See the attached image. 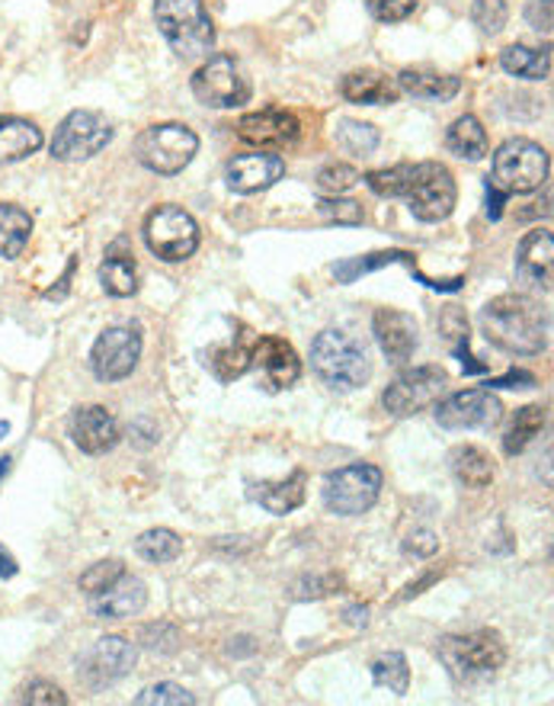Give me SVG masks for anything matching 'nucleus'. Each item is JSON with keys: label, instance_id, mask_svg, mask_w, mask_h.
I'll return each mask as SVG.
<instances>
[{"label": "nucleus", "instance_id": "f257e3e1", "mask_svg": "<svg viewBox=\"0 0 554 706\" xmlns=\"http://www.w3.org/2000/svg\"><path fill=\"white\" fill-rule=\"evenodd\" d=\"M481 331L506 354L535 357L549 347L552 312L526 292H506L481 309Z\"/></svg>", "mask_w": 554, "mask_h": 706}, {"label": "nucleus", "instance_id": "f03ea898", "mask_svg": "<svg viewBox=\"0 0 554 706\" xmlns=\"http://www.w3.org/2000/svg\"><path fill=\"white\" fill-rule=\"evenodd\" d=\"M311 367L330 388H340V392L359 388L372 376V363H369L365 347L356 340L353 334L337 331V327H327L314 337Z\"/></svg>", "mask_w": 554, "mask_h": 706}, {"label": "nucleus", "instance_id": "7ed1b4c3", "mask_svg": "<svg viewBox=\"0 0 554 706\" xmlns=\"http://www.w3.org/2000/svg\"><path fill=\"white\" fill-rule=\"evenodd\" d=\"M154 23L186 61L205 58L215 46V26L202 0H154Z\"/></svg>", "mask_w": 554, "mask_h": 706}, {"label": "nucleus", "instance_id": "20e7f679", "mask_svg": "<svg viewBox=\"0 0 554 706\" xmlns=\"http://www.w3.org/2000/svg\"><path fill=\"white\" fill-rule=\"evenodd\" d=\"M549 152L532 142V139H509L497 148L494 167H491V183L504 190L506 196L513 193H532L549 180Z\"/></svg>", "mask_w": 554, "mask_h": 706}, {"label": "nucleus", "instance_id": "39448f33", "mask_svg": "<svg viewBox=\"0 0 554 706\" xmlns=\"http://www.w3.org/2000/svg\"><path fill=\"white\" fill-rule=\"evenodd\" d=\"M200 152V135L183 125V122H164V125H152L138 135L135 142V155L148 170L160 173V177H173L180 173L186 164L196 158Z\"/></svg>", "mask_w": 554, "mask_h": 706}, {"label": "nucleus", "instance_id": "423d86ee", "mask_svg": "<svg viewBox=\"0 0 554 706\" xmlns=\"http://www.w3.org/2000/svg\"><path fill=\"white\" fill-rule=\"evenodd\" d=\"M439 658L449 665L455 678H484L504 668L506 646L501 633L474 630L468 636H446L439 643Z\"/></svg>", "mask_w": 554, "mask_h": 706}, {"label": "nucleus", "instance_id": "0eeeda50", "mask_svg": "<svg viewBox=\"0 0 554 706\" xmlns=\"http://www.w3.org/2000/svg\"><path fill=\"white\" fill-rule=\"evenodd\" d=\"M382 482H385L382 469L369 466V463H356V466H347V469H337L324 482V504H327L330 514L359 517L378 501Z\"/></svg>", "mask_w": 554, "mask_h": 706}, {"label": "nucleus", "instance_id": "6e6552de", "mask_svg": "<svg viewBox=\"0 0 554 706\" xmlns=\"http://www.w3.org/2000/svg\"><path fill=\"white\" fill-rule=\"evenodd\" d=\"M407 203L410 213L420 222H446L453 216L458 203V187H455L453 170L439 161L413 164V177L407 187Z\"/></svg>", "mask_w": 554, "mask_h": 706}, {"label": "nucleus", "instance_id": "1a4fd4ad", "mask_svg": "<svg viewBox=\"0 0 554 706\" xmlns=\"http://www.w3.org/2000/svg\"><path fill=\"white\" fill-rule=\"evenodd\" d=\"M109 142H112V125L106 122V116L94 109H74L64 116V122L51 139V158L64 164L91 161Z\"/></svg>", "mask_w": 554, "mask_h": 706}, {"label": "nucleus", "instance_id": "9d476101", "mask_svg": "<svg viewBox=\"0 0 554 706\" xmlns=\"http://www.w3.org/2000/svg\"><path fill=\"white\" fill-rule=\"evenodd\" d=\"M145 241L167 264H180L200 248V225L180 206H157L145 222Z\"/></svg>", "mask_w": 554, "mask_h": 706}, {"label": "nucleus", "instance_id": "9b49d317", "mask_svg": "<svg viewBox=\"0 0 554 706\" xmlns=\"http://www.w3.org/2000/svg\"><path fill=\"white\" fill-rule=\"evenodd\" d=\"M193 94L202 107L234 109L251 100V81L231 55H212L193 74Z\"/></svg>", "mask_w": 554, "mask_h": 706}, {"label": "nucleus", "instance_id": "f8f14e48", "mask_svg": "<svg viewBox=\"0 0 554 706\" xmlns=\"http://www.w3.org/2000/svg\"><path fill=\"white\" fill-rule=\"evenodd\" d=\"M446 382H449V376L443 367H413L385 388L382 405L395 418H410V415L436 405L439 395L446 392Z\"/></svg>", "mask_w": 554, "mask_h": 706}, {"label": "nucleus", "instance_id": "ddd939ff", "mask_svg": "<svg viewBox=\"0 0 554 706\" xmlns=\"http://www.w3.org/2000/svg\"><path fill=\"white\" fill-rule=\"evenodd\" d=\"M142 360V331L138 325L106 327L94 350H91V370L100 382H119L132 376V370Z\"/></svg>", "mask_w": 554, "mask_h": 706}, {"label": "nucleus", "instance_id": "4468645a", "mask_svg": "<svg viewBox=\"0 0 554 706\" xmlns=\"http://www.w3.org/2000/svg\"><path fill=\"white\" fill-rule=\"evenodd\" d=\"M504 418L501 398L491 388H461L449 398L436 402V421L446 431H471V428H494Z\"/></svg>", "mask_w": 554, "mask_h": 706}, {"label": "nucleus", "instance_id": "2eb2a0df", "mask_svg": "<svg viewBox=\"0 0 554 706\" xmlns=\"http://www.w3.org/2000/svg\"><path fill=\"white\" fill-rule=\"evenodd\" d=\"M253 367L260 370V385L266 392H282L292 388L296 382L302 380V360L296 354L292 344H286L282 337H260L253 344Z\"/></svg>", "mask_w": 554, "mask_h": 706}, {"label": "nucleus", "instance_id": "dca6fc26", "mask_svg": "<svg viewBox=\"0 0 554 706\" xmlns=\"http://www.w3.org/2000/svg\"><path fill=\"white\" fill-rule=\"evenodd\" d=\"M299 119H296V112H289V109H260V112H248V116H241L238 119V139L241 142H248L253 148H269V152H276V148H286V145H292L296 139H299Z\"/></svg>", "mask_w": 554, "mask_h": 706}, {"label": "nucleus", "instance_id": "f3484780", "mask_svg": "<svg viewBox=\"0 0 554 706\" xmlns=\"http://www.w3.org/2000/svg\"><path fill=\"white\" fill-rule=\"evenodd\" d=\"M68 431H71L74 446L84 450V453H91V456L109 453V450L119 443V436H122L116 415H112L109 408H103V405H84V408H77V411L71 415V421H68Z\"/></svg>", "mask_w": 554, "mask_h": 706}, {"label": "nucleus", "instance_id": "a211bd4d", "mask_svg": "<svg viewBox=\"0 0 554 706\" xmlns=\"http://www.w3.org/2000/svg\"><path fill=\"white\" fill-rule=\"evenodd\" d=\"M135 665V646L122 636H103L100 643L84 655L81 674L91 687H106L119 678H125Z\"/></svg>", "mask_w": 554, "mask_h": 706}, {"label": "nucleus", "instance_id": "6ab92c4d", "mask_svg": "<svg viewBox=\"0 0 554 706\" xmlns=\"http://www.w3.org/2000/svg\"><path fill=\"white\" fill-rule=\"evenodd\" d=\"M554 276V238L552 231L535 228L519 241L516 251V279L529 289H542L552 292Z\"/></svg>", "mask_w": 554, "mask_h": 706}, {"label": "nucleus", "instance_id": "aec40b11", "mask_svg": "<svg viewBox=\"0 0 554 706\" xmlns=\"http://www.w3.org/2000/svg\"><path fill=\"white\" fill-rule=\"evenodd\" d=\"M282 173H286V161L279 155H266V152L238 155L228 164V187L241 196H251L282 180Z\"/></svg>", "mask_w": 554, "mask_h": 706}, {"label": "nucleus", "instance_id": "412c9836", "mask_svg": "<svg viewBox=\"0 0 554 706\" xmlns=\"http://www.w3.org/2000/svg\"><path fill=\"white\" fill-rule=\"evenodd\" d=\"M372 334L392 363H407L417 350V322L398 309H378L372 319Z\"/></svg>", "mask_w": 554, "mask_h": 706}, {"label": "nucleus", "instance_id": "4be33fe9", "mask_svg": "<svg viewBox=\"0 0 554 706\" xmlns=\"http://www.w3.org/2000/svg\"><path fill=\"white\" fill-rule=\"evenodd\" d=\"M148 603V588L142 578L135 575H122L116 585H109L103 595L91 598V613L97 620H125V617H135L142 613Z\"/></svg>", "mask_w": 554, "mask_h": 706}, {"label": "nucleus", "instance_id": "5701e85b", "mask_svg": "<svg viewBox=\"0 0 554 706\" xmlns=\"http://www.w3.org/2000/svg\"><path fill=\"white\" fill-rule=\"evenodd\" d=\"M340 94L344 100L350 104H362V107H385V104H395L401 97V87L395 77H388L385 71H375V68H362L344 77L340 84Z\"/></svg>", "mask_w": 554, "mask_h": 706}, {"label": "nucleus", "instance_id": "b1692460", "mask_svg": "<svg viewBox=\"0 0 554 706\" xmlns=\"http://www.w3.org/2000/svg\"><path fill=\"white\" fill-rule=\"evenodd\" d=\"M388 264H404V267H410V271L417 273V279H420V283H426L430 289H443V292H455V289H461V283H465V279H455V283H436V279H430V276H423V273L417 271L413 254H407V251H378V254H365V258L344 261V264H337V267H334V276H337L340 283H356L359 276H365V273H372V271H382V267H388Z\"/></svg>", "mask_w": 554, "mask_h": 706}, {"label": "nucleus", "instance_id": "393cba45", "mask_svg": "<svg viewBox=\"0 0 554 706\" xmlns=\"http://www.w3.org/2000/svg\"><path fill=\"white\" fill-rule=\"evenodd\" d=\"M395 81H398L401 94H410L413 100H433V104H446V100L458 97V91H461V77L426 71V68H404Z\"/></svg>", "mask_w": 554, "mask_h": 706}, {"label": "nucleus", "instance_id": "a878e982", "mask_svg": "<svg viewBox=\"0 0 554 706\" xmlns=\"http://www.w3.org/2000/svg\"><path fill=\"white\" fill-rule=\"evenodd\" d=\"M304 494H308V472H302V469H296V472H292L289 479H282V482H260V486H253L251 489L253 501H256L263 511L276 514V517L292 514L296 507H302Z\"/></svg>", "mask_w": 554, "mask_h": 706}, {"label": "nucleus", "instance_id": "bb28decb", "mask_svg": "<svg viewBox=\"0 0 554 706\" xmlns=\"http://www.w3.org/2000/svg\"><path fill=\"white\" fill-rule=\"evenodd\" d=\"M43 148V129L29 119L20 116H3L0 119V167L16 164Z\"/></svg>", "mask_w": 554, "mask_h": 706}, {"label": "nucleus", "instance_id": "cd10ccee", "mask_svg": "<svg viewBox=\"0 0 554 706\" xmlns=\"http://www.w3.org/2000/svg\"><path fill=\"white\" fill-rule=\"evenodd\" d=\"M100 286L103 292L116 299H129L138 292V264L125 251V241H116L112 251L106 254V261L100 264Z\"/></svg>", "mask_w": 554, "mask_h": 706}, {"label": "nucleus", "instance_id": "c85d7f7f", "mask_svg": "<svg viewBox=\"0 0 554 706\" xmlns=\"http://www.w3.org/2000/svg\"><path fill=\"white\" fill-rule=\"evenodd\" d=\"M449 469L465 489H487L494 482V459L481 446H455L449 453Z\"/></svg>", "mask_w": 554, "mask_h": 706}, {"label": "nucleus", "instance_id": "c756f323", "mask_svg": "<svg viewBox=\"0 0 554 706\" xmlns=\"http://www.w3.org/2000/svg\"><path fill=\"white\" fill-rule=\"evenodd\" d=\"M33 235V216L16 203H0V258L16 261Z\"/></svg>", "mask_w": 554, "mask_h": 706}, {"label": "nucleus", "instance_id": "7c9ffc66", "mask_svg": "<svg viewBox=\"0 0 554 706\" xmlns=\"http://www.w3.org/2000/svg\"><path fill=\"white\" fill-rule=\"evenodd\" d=\"M446 148L458 158H465V161H481L487 155V132L478 122V116L465 112V116L455 119L449 132H446Z\"/></svg>", "mask_w": 554, "mask_h": 706}, {"label": "nucleus", "instance_id": "2f4dec72", "mask_svg": "<svg viewBox=\"0 0 554 706\" xmlns=\"http://www.w3.org/2000/svg\"><path fill=\"white\" fill-rule=\"evenodd\" d=\"M501 68L522 81H549L552 74V49H529V46H509L501 52Z\"/></svg>", "mask_w": 554, "mask_h": 706}, {"label": "nucleus", "instance_id": "473e14b6", "mask_svg": "<svg viewBox=\"0 0 554 706\" xmlns=\"http://www.w3.org/2000/svg\"><path fill=\"white\" fill-rule=\"evenodd\" d=\"M542 428H545V408H542V405H526V408H519L504 434L506 456L522 453L535 436L542 434Z\"/></svg>", "mask_w": 554, "mask_h": 706}, {"label": "nucleus", "instance_id": "72a5a7b5", "mask_svg": "<svg viewBox=\"0 0 554 706\" xmlns=\"http://www.w3.org/2000/svg\"><path fill=\"white\" fill-rule=\"evenodd\" d=\"M208 367L215 370V376L221 382L238 380L244 376L253 367V344H248L244 337H238V344H225V347H215L208 354Z\"/></svg>", "mask_w": 554, "mask_h": 706}, {"label": "nucleus", "instance_id": "f704fd0d", "mask_svg": "<svg viewBox=\"0 0 554 706\" xmlns=\"http://www.w3.org/2000/svg\"><path fill=\"white\" fill-rule=\"evenodd\" d=\"M372 681L378 687H388L392 694L404 697L407 687H410V668H407V658L401 653H385L372 661Z\"/></svg>", "mask_w": 554, "mask_h": 706}, {"label": "nucleus", "instance_id": "c9c22d12", "mask_svg": "<svg viewBox=\"0 0 554 706\" xmlns=\"http://www.w3.org/2000/svg\"><path fill=\"white\" fill-rule=\"evenodd\" d=\"M135 552L145 559V562H173L180 552H183V540L173 534V530H164V527H157V530H148V534H142L138 540H135Z\"/></svg>", "mask_w": 554, "mask_h": 706}, {"label": "nucleus", "instance_id": "e433bc0d", "mask_svg": "<svg viewBox=\"0 0 554 706\" xmlns=\"http://www.w3.org/2000/svg\"><path fill=\"white\" fill-rule=\"evenodd\" d=\"M410 177H413V164H395V167L369 170V173H365V183H369V190H372L375 196L398 200V196H407Z\"/></svg>", "mask_w": 554, "mask_h": 706}, {"label": "nucleus", "instance_id": "4c0bfd02", "mask_svg": "<svg viewBox=\"0 0 554 706\" xmlns=\"http://www.w3.org/2000/svg\"><path fill=\"white\" fill-rule=\"evenodd\" d=\"M378 142H382V135H378V129L369 125V122L344 119V122L337 125V145L347 148V152H353V155H372V152L378 148Z\"/></svg>", "mask_w": 554, "mask_h": 706}, {"label": "nucleus", "instance_id": "58836bf2", "mask_svg": "<svg viewBox=\"0 0 554 706\" xmlns=\"http://www.w3.org/2000/svg\"><path fill=\"white\" fill-rule=\"evenodd\" d=\"M362 180V173L356 170L353 164H327L321 173H317V193L324 196H340L347 190H353L356 183Z\"/></svg>", "mask_w": 554, "mask_h": 706}, {"label": "nucleus", "instance_id": "ea45409f", "mask_svg": "<svg viewBox=\"0 0 554 706\" xmlns=\"http://www.w3.org/2000/svg\"><path fill=\"white\" fill-rule=\"evenodd\" d=\"M122 575H125V565H122L119 559L97 562V565H91V569L81 575V591H84L87 598H97V595H103L109 585H116Z\"/></svg>", "mask_w": 554, "mask_h": 706}, {"label": "nucleus", "instance_id": "a19ab883", "mask_svg": "<svg viewBox=\"0 0 554 706\" xmlns=\"http://www.w3.org/2000/svg\"><path fill=\"white\" fill-rule=\"evenodd\" d=\"M471 20L484 36H497L509 20V7H506V0H474Z\"/></svg>", "mask_w": 554, "mask_h": 706}, {"label": "nucleus", "instance_id": "79ce46f5", "mask_svg": "<svg viewBox=\"0 0 554 706\" xmlns=\"http://www.w3.org/2000/svg\"><path fill=\"white\" fill-rule=\"evenodd\" d=\"M317 213L330 225H362V218H365L362 206L356 200H344V196H324L317 203Z\"/></svg>", "mask_w": 554, "mask_h": 706}, {"label": "nucleus", "instance_id": "37998d69", "mask_svg": "<svg viewBox=\"0 0 554 706\" xmlns=\"http://www.w3.org/2000/svg\"><path fill=\"white\" fill-rule=\"evenodd\" d=\"M196 706V697L190 694V691H183V687H177V684H154L148 691H142L138 697H135V706Z\"/></svg>", "mask_w": 554, "mask_h": 706}, {"label": "nucleus", "instance_id": "c03bdc74", "mask_svg": "<svg viewBox=\"0 0 554 706\" xmlns=\"http://www.w3.org/2000/svg\"><path fill=\"white\" fill-rule=\"evenodd\" d=\"M344 588V578L337 575H314V578H302L292 585V598L296 600H321L330 598V595H340Z\"/></svg>", "mask_w": 554, "mask_h": 706}, {"label": "nucleus", "instance_id": "a18cd8bd", "mask_svg": "<svg viewBox=\"0 0 554 706\" xmlns=\"http://www.w3.org/2000/svg\"><path fill=\"white\" fill-rule=\"evenodd\" d=\"M177 643H180V633L170 623H148L142 630V646L152 649V653H173Z\"/></svg>", "mask_w": 554, "mask_h": 706}, {"label": "nucleus", "instance_id": "49530a36", "mask_svg": "<svg viewBox=\"0 0 554 706\" xmlns=\"http://www.w3.org/2000/svg\"><path fill=\"white\" fill-rule=\"evenodd\" d=\"M365 7L378 23H401L417 10V0H365Z\"/></svg>", "mask_w": 554, "mask_h": 706}, {"label": "nucleus", "instance_id": "de8ad7c7", "mask_svg": "<svg viewBox=\"0 0 554 706\" xmlns=\"http://www.w3.org/2000/svg\"><path fill=\"white\" fill-rule=\"evenodd\" d=\"M23 704H43V706H64L68 704V697H64V691L61 687H55L49 681H33L26 691H23V697H20Z\"/></svg>", "mask_w": 554, "mask_h": 706}, {"label": "nucleus", "instance_id": "09e8293b", "mask_svg": "<svg viewBox=\"0 0 554 706\" xmlns=\"http://www.w3.org/2000/svg\"><path fill=\"white\" fill-rule=\"evenodd\" d=\"M404 552L413 555V559H430V555L439 552V537H436L433 530L420 527V530H413V534L404 540Z\"/></svg>", "mask_w": 554, "mask_h": 706}, {"label": "nucleus", "instance_id": "8fccbe9b", "mask_svg": "<svg viewBox=\"0 0 554 706\" xmlns=\"http://www.w3.org/2000/svg\"><path fill=\"white\" fill-rule=\"evenodd\" d=\"M526 20L535 33H552V0H529L526 3Z\"/></svg>", "mask_w": 554, "mask_h": 706}, {"label": "nucleus", "instance_id": "3c124183", "mask_svg": "<svg viewBox=\"0 0 554 706\" xmlns=\"http://www.w3.org/2000/svg\"><path fill=\"white\" fill-rule=\"evenodd\" d=\"M132 443L138 446V450H148L157 443V428H154L148 418H138V421H132Z\"/></svg>", "mask_w": 554, "mask_h": 706}, {"label": "nucleus", "instance_id": "603ef678", "mask_svg": "<svg viewBox=\"0 0 554 706\" xmlns=\"http://www.w3.org/2000/svg\"><path fill=\"white\" fill-rule=\"evenodd\" d=\"M529 385H535V376L532 373H509V376H504V380H494L487 382V388H529Z\"/></svg>", "mask_w": 554, "mask_h": 706}, {"label": "nucleus", "instance_id": "864d4df0", "mask_svg": "<svg viewBox=\"0 0 554 706\" xmlns=\"http://www.w3.org/2000/svg\"><path fill=\"white\" fill-rule=\"evenodd\" d=\"M504 200L506 193L504 190H497L491 180H487V216L491 218H501V210H504Z\"/></svg>", "mask_w": 554, "mask_h": 706}, {"label": "nucleus", "instance_id": "5fc2aeb1", "mask_svg": "<svg viewBox=\"0 0 554 706\" xmlns=\"http://www.w3.org/2000/svg\"><path fill=\"white\" fill-rule=\"evenodd\" d=\"M16 575V562L7 549H0V578H13Z\"/></svg>", "mask_w": 554, "mask_h": 706}, {"label": "nucleus", "instance_id": "6e6d98bb", "mask_svg": "<svg viewBox=\"0 0 554 706\" xmlns=\"http://www.w3.org/2000/svg\"><path fill=\"white\" fill-rule=\"evenodd\" d=\"M74 267H77V264L71 261V264H68V273L61 276V286H58V289H49V292H46L49 299H61V296L68 292V283H71V276H74Z\"/></svg>", "mask_w": 554, "mask_h": 706}, {"label": "nucleus", "instance_id": "4d7b16f0", "mask_svg": "<svg viewBox=\"0 0 554 706\" xmlns=\"http://www.w3.org/2000/svg\"><path fill=\"white\" fill-rule=\"evenodd\" d=\"M353 626H365V620H369V610L365 607H350L347 613H344Z\"/></svg>", "mask_w": 554, "mask_h": 706}, {"label": "nucleus", "instance_id": "13d9d810", "mask_svg": "<svg viewBox=\"0 0 554 706\" xmlns=\"http://www.w3.org/2000/svg\"><path fill=\"white\" fill-rule=\"evenodd\" d=\"M433 582H436V575H426L423 582H417V585H410V588H407V591H404V595H401V600L417 598V595H420V591H423L426 585H433Z\"/></svg>", "mask_w": 554, "mask_h": 706}, {"label": "nucleus", "instance_id": "bf43d9fd", "mask_svg": "<svg viewBox=\"0 0 554 706\" xmlns=\"http://www.w3.org/2000/svg\"><path fill=\"white\" fill-rule=\"evenodd\" d=\"M7 472H10V456H3V459H0V479H3Z\"/></svg>", "mask_w": 554, "mask_h": 706}, {"label": "nucleus", "instance_id": "052dcab7", "mask_svg": "<svg viewBox=\"0 0 554 706\" xmlns=\"http://www.w3.org/2000/svg\"><path fill=\"white\" fill-rule=\"evenodd\" d=\"M7 434H10V424H7V421H0V440H3Z\"/></svg>", "mask_w": 554, "mask_h": 706}]
</instances>
